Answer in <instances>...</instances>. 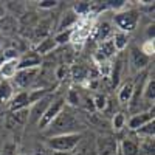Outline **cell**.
<instances>
[{"label": "cell", "instance_id": "cell-1", "mask_svg": "<svg viewBox=\"0 0 155 155\" xmlns=\"http://www.w3.org/2000/svg\"><path fill=\"white\" fill-rule=\"evenodd\" d=\"M78 127H79V121L78 118L67 110H62L56 118L50 123L47 135L51 137H59V135H68V134H78Z\"/></svg>", "mask_w": 155, "mask_h": 155}, {"label": "cell", "instance_id": "cell-2", "mask_svg": "<svg viewBox=\"0 0 155 155\" xmlns=\"http://www.w3.org/2000/svg\"><path fill=\"white\" fill-rule=\"evenodd\" d=\"M81 143V134H68L48 138L47 144L53 152H71Z\"/></svg>", "mask_w": 155, "mask_h": 155}, {"label": "cell", "instance_id": "cell-3", "mask_svg": "<svg viewBox=\"0 0 155 155\" xmlns=\"http://www.w3.org/2000/svg\"><path fill=\"white\" fill-rule=\"evenodd\" d=\"M138 12L135 9H129V11H121V12H116L115 14V23L118 25L120 31L123 33H129V31H134L137 28V23H138Z\"/></svg>", "mask_w": 155, "mask_h": 155}, {"label": "cell", "instance_id": "cell-4", "mask_svg": "<svg viewBox=\"0 0 155 155\" xmlns=\"http://www.w3.org/2000/svg\"><path fill=\"white\" fill-rule=\"evenodd\" d=\"M39 73H41V67L28 68V70H17V73L14 74L12 79H14V84L19 88H28L37 81Z\"/></svg>", "mask_w": 155, "mask_h": 155}, {"label": "cell", "instance_id": "cell-5", "mask_svg": "<svg viewBox=\"0 0 155 155\" xmlns=\"http://www.w3.org/2000/svg\"><path fill=\"white\" fill-rule=\"evenodd\" d=\"M64 98H59V99H54V101H51V104L48 106V109L45 110V113H44V116L41 118V121L37 123V126H39V129H47L48 126H50V123L53 121L56 116L64 110Z\"/></svg>", "mask_w": 155, "mask_h": 155}, {"label": "cell", "instance_id": "cell-6", "mask_svg": "<svg viewBox=\"0 0 155 155\" xmlns=\"http://www.w3.org/2000/svg\"><path fill=\"white\" fill-rule=\"evenodd\" d=\"M51 101H53V98H51L50 95H47V96H44L42 99H39L37 102L31 104V109H28V110H30V115H28L30 123H36V124H37L39 121H41V118L44 116L45 110H47L48 106L51 104Z\"/></svg>", "mask_w": 155, "mask_h": 155}, {"label": "cell", "instance_id": "cell-7", "mask_svg": "<svg viewBox=\"0 0 155 155\" xmlns=\"http://www.w3.org/2000/svg\"><path fill=\"white\" fill-rule=\"evenodd\" d=\"M42 64V58L36 51H28L20 59H17V70H28V68H37Z\"/></svg>", "mask_w": 155, "mask_h": 155}, {"label": "cell", "instance_id": "cell-8", "mask_svg": "<svg viewBox=\"0 0 155 155\" xmlns=\"http://www.w3.org/2000/svg\"><path fill=\"white\" fill-rule=\"evenodd\" d=\"M96 147L99 155H118V143L112 137H99Z\"/></svg>", "mask_w": 155, "mask_h": 155}, {"label": "cell", "instance_id": "cell-9", "mask_svg": "<svg viewBox=\"0 0 155 155\" xmlns=\"http://www.w3.org/2000/svg\"><path fill=\"white\" fill-rule=\"evenodd\" d=\"M153 121V107L149 112H143V113H135L130 120H129V129L130 130H138L140 127H143L144 124Z\"/></svg>", "mask_w": 155, "mask_h": 155}, {"label": "cell", "instance_id": "cell-10", "mask_svg": "<svg viewBox=\"0 0 155 155\" xmlns=\"http://www.w3.org/2000/svg\"><path fill=\"white\" fill-rule=\"evenodd\" d=\"M28 106H30V99H28V92L27 90H22V92L16 93L9 101V110L11 112L28 109Z\"/></svg>", "mask_w": 155, "mask_h": 155}, {"label": "cell", "instance_id": "cell-11", "mask_svg": "<svg viewBox=\"0 0 155 155\" xmlns=\"http://www.w3.org/2000/svg\"><path fill=\"white\" fill-rule=\"evenodd\" d=\"M28 115L30 110L28 109H22V110H16L11 112L8 115V127H16V126H23L28 121Z\"/></svg>", "mask_w": 155, "mask_h": 155}, {"label": "cell", "instance_id": "cell-12", "mask_svg": "<svg viewBox=\"0 0 155 155\" xmlns=\"http://www.w3.org/2000/svg\"><path fill=\"white\" fill-rule=\"evenodd\" d=\"M130 64L135 70H143L147 64H149V58L146 54L141 53V50L138 48H134L130 51Z\"/></svg>", "mask_w": 155, "mask_h": 155}, {"label": "cell", "instance_id": "cell-13", "mask_svg": "<svg viewBox=\"0 0 155 155\" xmlns=\"http://www.w3.org/2000/svg\"><path fill=\"white\" fill-rule=\"evenodd\" d=\"M134 85L135 84L132 81H127L120 88V92H118V101L121 102V104H129V102H130L132 95H134Z\"/></svg>", "mask_w": 155, "mask_h": 155}, {"label": "cell", "instance_id": "cell-14", "mask_svg": "<svg viewBox=\"0 0 155 155\" xmlns=\"http://www.w3.org/2000/svg\"><path fill=\"white\" fill-rule=\"evenodd\" d=\"M16 73H17V59L16 61H6L0 67V74H2V78H5V81L12 79Z\"/></svg>", "mask_w": 155, "mask_h": 155}, {"label": "cell", "instance_id": "cell-15", "mask_svg": "<svg viewBox=\"0 0 155 155\" xmlns=\"http://www.w3.org/2000/svg\"><path fill=\"white\" fill-rule=\"evenodd\" d=\"M112 36V27H110V23L109 22H102L98 25V28L95 31V39L101 44V42H104L107 41V39H110Z\"/></svg>", "mask_w": 155, "mask_h": 155}, {"label": "cell", "instance_id": "cell-16", "mask_svg": "<svg viewBox=\"0 0 155 155\" xmlns=\"http://www.w3.org/2000/svg\"><path fill=\"white\" fill-rule=\"evenodd\" d=\"M14 96V90L12 85L9 84V81H2L0 82V104H6L11 101V98Z\"/></svg>", "mask_w": 155, "mask_h": 155}, {"label": "cell", "instance_id": "cell-17", "mask_svg": "<svg viewBox=\"0 0 155 155\" xmlns=\"http://www.w3.org/2000/svg\"><path fill=\"white\" fill-rule=\"evenodd\" d=\"M56 47H58V44L54 42V39H53V37H47V39H44V41H41V44L37 45L36 53H37L39 56L48 54V53H51V51H53Z\"/></svg>", "mask_w": 155, "mask_h": 155}, {"label": "cell", "instance_id": "cell-18", "mask_svg": "<svg viewBox=\"0 0 155 155\" xmlns=\"http://www.w3.org/2000/svg\"><path fill=\"white\" fill-rule=\"evenodd\" d=\"M121 155H140V146L132 140H123L121 141Z\"/></svg>", "mask_w": 155, "mask_h": 155}, {"label": "cell", "instance_id": "cell-19", "mask_svg": "<svg viewBox=\"0 0 155 155\" xmlns=\"http://www.w3.org/2000/svg\"><path fill=\"white\" fill-rule=\"evenodd\" d=\"M78 22V16L74 14L73 11H68L65 16L62 17V20H61V23H59V33L61 31H65V30H71V27Z\"/></svg>", "mask_w": 155, "mask_h": 155}, {"label": "cell", "instance_id": "cell-20", "mask_svg": "<svg viewBox=\"0 0 155 155\" xmlns=\"http://www.w3.org/2000/svg\"><path fill=\"white\" fill-rule=\"evenodd\" d=\"M110 39H112V42H113L116 51H123V50L127 47V42H129V36H127L126 33H123V31L115 33Z\"/></svg>", "mask_w": 155, "mask_h": 155}, {"label": "cell", "instance_id": "cell-21", "mask_svg": "<svg viewBox=\"0 0 155 155\" xmlns=\"http://www.w3.org/2000/svg\"><path fill=\"white\" fill-rule=\"evenodd\" d=\"M98 51H99V53L104 56L106 59H109V58H112V56L116 54V48H115V45H113V42H112V39H107V41L101 42Z\"/></svg>", "mask_w": 155, "mask_h": 155}, {"label": "cell", "instance_id": "cell-22", "mask_svg": "<svg viewBox=\"0 0 155 155\" xmlns=\"http://www.w3.org/2000/svg\"><path fill=\"white\" fill-rule=\"evenodd\" d=\"M71 78L78 82H82L88 78V68L84 65H73L71 68Z\"/></svg>", "mask_w": 155, "mask_h": 155}, {"label": "cell", "instance_id": "cell-23", "mask_svg": "<svg viewBox=\"0 0 155 155\" xmlns=\"http://www.w3.org/2000/svg\"><path fill=\"white\" fill-rule=\"evenodd\" d=\"M143 96H144L147 101H152V102H153V99H155V79H153V78L147 79L146 87L143 88Z\"/></svg>", "mask_w": 155, "mask_h": 155}, {"label": "cell", "instance_id": "cell-24", "mask_svg": "<svg viewBox=\"0 0 155 155\" xmlns=\"http://www.w3.org/2000/svg\"><path fill=\"white\" fill-rule=\"evenodd\" d=\"M90 9H92V5H90L88 2H78V3H74V6H73V12H74L78 17L88 14Z\"/></svg>", "mask_w": 155, "mask_h": 155}, {"label": "cell", "instance_id": "cell-25", "mask_svg": "<svg viewBox=\"0 0 155 155\" xmlns=\"http://www.w3.org/2000/svg\"><path fill=\"white\" fill-rule=\"evenodd\" d=\"M48 95V90L47 88H41V90H31V92H28V99H30V106L34 104V102H37L39 99H42L44 96Z\"/></svg>", "mask_w": 155, "mask_h": 155}, {"label": "cell", "instance_id": "cell-26", "mask_svg": "<svg viewBox=\"0 0 155 155\" xmlns=\"http://www.w3.org/2000/svg\"><path fill=\"white\" fill-rule=\"evenodd\" d=\"M65 99H67V102H68L71 107H79V104H81V96H79V93H78L74 88H70L68 90Z\"/></svg>", "mask_w": 155, "mask_h": 155}, {"label": "cell", "instance_id": "cell-27", "mask_svg": "<svg viewBox=\"0 0 155 155\" xmlns=\"http://www.w3.org/2000/svg\"><path fill=\"white\" fill-rule=\"evenodd\" d=\"M153 126H155L153 121H150V123L144 124L143 127H140L137 132H138V135H146V138H153V135H155V127Z\"/></svg>", "mask_w": 155, "mask_h": 155}, {"label": "cell", "instance_id": "cell-28", "mask_svg": "<svg viewBox=\"0 0 155 155\" xmlns=\"http://www.w3.org/2000/svg\"><path fill=\"white\" fill-rule=\"evenodd\" d=\"M71 31H73V28L58 33L56 37H54V42H56L58 45H59V44H67V42H70V41H71Z\"/></svg>", "mask_w": 155, "mask_h": 155}, {"label": "cell", "instance_id": "cell-29", "mask_svg": "<svg viewBox=\"0 0 155 155\" xmlns=\"http://www.w3.org/2000/svg\"><path fill=\"white\" fill-rule=\"evenodd\" d=\"M93 104H95V110H104L107 106V98L99 93L93 98Z\"/></svg>", "mask_w": 155, "mask_h": 155}, {"label": "cell", "instance_id": "cell-30", "mask_svg": "<svg viewBox=\"0 0 155 155\" xmlns=\"http://www.w3.org/2000/svg\"><path fill=\"white\" fill-rule=\"evenodd\" d=\"M124 126H126V116H124V113H116L113 116V129H115V130H121Z\"/></svg>", "mask_w": 155, "mask_h": 155}, {"label": "cell", "instance_id": "cell-31", "mask_svg": "<svg viewBox=\"0 0 155 155\" xmlns=\"http://www.w3.org/2000/svg\"><path fill=\"white\" fill-rule=\"evenodd\" d=\"M79 106H82L85 110H88V112H93L95 110V104H93V98H90V95L88 93H85L82 98H81V104Z\"/></svg>", "mask_w": 155, "mask_h": 155}, {"label": "cell", "instance_id": "cell-32", "mask_svg": "<svg viewBox=\"0 0 155 155\" xmlns=\"http://www.w3.org/2000/svg\"><path fill=\"white\" fill-rule=\"evenodd\" d=\"M115 67H112V82H113V85H116L118 84V81H120V73H121V68H123V64L118 61L116 64H113Z\"/></svg>", "mask_w": 155, "mask_h": 155}, {"label": "cell", "instance_id": "cell-33", "mask_svg": "<svg viewBox=\"0 0 155 155\" xmlns=\"http://www.w3.org/2000/svg\"><path fill=\"white\" fill-rule=\"evenodd\" d=\"M0 155H17V146L16 143H6L2 150H0Z\"/></svg>", "mask_w": 155, "mask_h": 155}, {"label": "cell", "instance_id": "cell-34", "mask_svg": "<svg viewBox=\"0 0 155 155\" xmlns=\"http://www.w3.org/2000/svg\"><path fill=\"white\" fill-rule=\"evenodd\" d=\"M3 56H5V61H16L19 59V51L16 48H6L3 50Z\"/></svg>", "mask_w": 155, "mask_h": 155}, {"label": "cell", "instance_id": "cell-35", "mask_svg": "<svg viewBox=\"0 0 155 155\" xmlns=\"http://www.w3.org/2000/svg\"><path fill=\"white\" fill-rule=\"evenodd\" d=\"M110 71H112V65L106 61V62H102V64H98V73L99 74H102V76H109L110 74Z\"/></svg>", "mask_w": 155, "mask_h": 155}, {"label": "cell", "instance_id": "cell-36", "mask_svg": "<svg viewBox=\"0 0 155 155\" xmlns=\"http://www.w3.org/2000/svg\"><path fill=\"white\" fill-rule=\"evenodd\" d=\"M140 50H141V53H143V54H146L147 58H150L153 54V41H146L144 45L141 47Z\"/></svg>", "mask_w": 155, "mask_h": 155}, {"label": "cell", "instance_id": "cell-37", "mask_svg": "<svg viewBox=\"0 0 155 155\" xmlns=\"http://www.w3.org/2000/svg\"><path fill=\"white\" fill-rule=\"evenodd\" d=\"M143 149L147 155H153V138H146L143 141Z\"/></svg>", "mask_w": 155, "mask_h": 155}, {"label": "cell", "instance_id": "cell-38", "mask_svg": "<svg viewBox=\"0 0 155 155\" xmlns=\"http://www.w3.org/2000/svg\"><path fill=\"white\" fill-rule=\"evenodd\" d=\"M56 5H58V2H54V0H44V2H39V6H41L42 9L54 8Z\"/></svg>", "mask_w": 155, "mask_h": 155}, {"label": "cell", "instance_id": "cell-39", "mask_svg": "<svg viewBox=\"0 0 155 155\" xmlns=\"http://www.w3.org/2000/svg\"><path fill=\"white\" fill-rule=\"evenodd\" d=\"M106 3H107V6H110V8H116V9L124 8V5H126V2H123V0H118V2H106Z\"/></svg>", "mask_w": 155, "mask_h": 155}, {"label": "cell", "instance_id": "cell-40", "mask_svg": "<svg viewBox=\"0 0 155 155\" xmlns=\"http://www.w3.org/2000/svg\"><path fill=\"white\" fill-rule=\"evenodd\" d=\"M153 36H155V27L150 25V27H147V41H153Z\"/></svg>", "mask_w": 155, "mask_h": 155}, {"label": "cell", "instance_id": "cell-41", "mask_svg": "<svg viewBox=\"0 0 155 155\" xmlns=\"http://www.w3.org/2000/svg\"><path fill=\"white\" fill-rule=\"evenodd\" d=\"M3 62H6V61H5V56H3V51H0V67L3 65Z\"/></svg>", "mask_w": 155, "mask_h": 155}, {"label": "cell", "instance_id": "cell-42", "mask_svg": "<svg viewBox=\"0 0 155 155\" xmlns=\"http://www.w3.org/2000/svg\"><path fill=\"white\" fill-rule=\"evenodd\" d=\"M51 155H70L68 152H51Z\"/></svg>", "mask_w": 155, "mask_h": 155}, {"label": "cell", "instance_id": "cell-43", "mask_svg": "<svg viewBox=\"0 0 155 155\" xmlns=\"http://www.w3.org/2000/svg\"><path fill=\"white\" fill-rule=\"evenodd\" d=\"M3 14H5V11H3V6L0 5V19H2V17H5Z\"/></svg>", "mask_w": 155, "mask_h": 155}, {"label": "cell", "instance_id": "cell-44", "mask_svg": "<svg viewBox=\"0 0 155 155\" xmlns=\"http://www.w3.org/2000/svg\"><path fill=\"white\" fill-rule=\"evenodd\" d=\"M70 155H84V152H82V150H81V152H79V153H70Z\"/></svg>", "mask_w": 155, "mask_h": 155}]
</instances>
